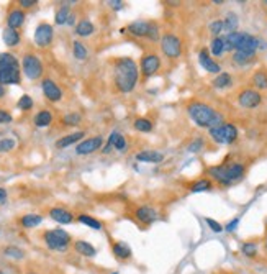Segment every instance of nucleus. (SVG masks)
<instances>
[{
    "instance_id": "obj_1",
    "label": "nucleus",
    "mask_w": 267,
    "mask_h": 274,
    "mask_svg": "<svg viewBox=\"0 0 267 274\" xmlns=\"http://www.w3.org/2000/svg\"><path fill=\"white\" fill-rule=\"evenodd\" d=\"M140 77V69L138 64L135 63V59L131 58H118L113 64V80L116 89L123 92V94H128L135 89L136 82H138Z\"/></svg>"
},
{
    "instance_id": "obj_2",
    "label": "nucleus",
    "mask_w": 267,
    "mask_h": 274,
    "mask_svg": "<svg viewBox=\"0 0 267 274\" xmlns=\"http://www.w3.org/2000/svg\"><path fill=\"white\" fill-rule=\"evenodd\" d=\"M187 112H189V117L194 120V123H197V125L202 128L212 130L223 123V115L220 112H216L213 107H210L208 104L192 102L187 107Z\"/></svg>"
},
{
    "instance_id": "obj_3",
    "label": "nucleus",
    "mask_w": 267,
    "mask_h": 274,
    "mask_svg": "<svg viewBox=\"0 0 267 274\" xmlns=\"http://www.w3.org/2000/svg\"><path fill=\"white\" fill-rule=\"evenodd\" d=\"M246 167L239 163H231V164H218L212 166L208 169V176L213 180H216L221 186H231L238 182L244 177Z\"/></svg>"
},
{
    "instance_id": "obj_4",
    "label": "nucleus",
    "mask_w": 267,
    "mask_h": 274,
    "mask_svg": "<svg viewBox=\"0 0 267 274\" xmlns=\"http://www.w3.org/2000/svg\"><path fill=\"white\" fill-rule=\"evenodd\" d=\"M259 48V40L256 36L244 32H234L225 36V51H241L256 54Z\"/></svg>"
},
{
    "instance_id": "obj_5",
    "label": "nucleus",
    "mask_w": 267,
    "mask_h": 274,
    "mask_svg": "<svg viewBox=\"0 0 267 274\" xmlns=\"http://www.w3.org/2000/svg\"><path fill=\"white\" fill-rule=\"evenodd\" d=\"M20 63L12 53H0V84H20Z\"/></svg>"
},
{
    "instance_id": "obj_6",
    "label": "nucleus",
    "mask_w": 267,
    "mask_h": 274,
    "mask_svg": "<svg viewBox=\"0 0 267 274\" xmlns=\"http://www.w3.org/2000/svg\"><path fill=\"white\" fill-rule=\"evenodd\" d=\"M43 238H45L46 246L53 251H64L71 243V235L63 228L48 230L43 235Z\"/></svg>"
},
{
    "instance_id": "obj_7",
    "label": "nucleus",
    "mask_w": 267,
    "mask_h": 274,
    "mask_svg": "<svg viewBox=\"0 0 267 274\" xmlns=\"http://www.w3.org/2000/svg\"><path fill=\"white\" fill-rule=\"evenodd\" d=\"M126 32L129 35L136 36V38H148L151 41H156L159 38V28L158 25L153 22H143V20L133 22L128 25Z\"/></svg>"
},
{
    "instance_id": "obj_8",
    "label": "nucleus",
    "mask_w": 267,
    "mask_h": 274,
    "mask_svg": "<svg viewBox=\"0 0 267 274\" xmlns=\"http://www.w3.org/2000/svg\"><path fill=\"white\" fill-rule=\"evenodd\" d=\"M208 135L215 143L218 145H231L238 138V128H236L233 123H225L215 127L212 130H208Z\"/></svg>"
},
{
    "instance_id": "obj_9",
    "label": "nucleus",
    "mask_w": 267,
    "mask_h": 274,
    "mask_svg": "<svg viewBox=\"0 0 267 274\" xmlns=\"http://www.w3.org/2000/svg\"><path fill=\"white\" fill-rule=\"evenodd\" d=\"M161 51L171 59L181 58L182 56V40L174 33L163 35L161 36Z\"/></svg>"
},
{
    "instance_id": "obj_10",
    "label": "nucleus",
    "mask_w": 267,
    "mask_h": 274,
    "mask_svg": "<svg viewBox=\"0 0 267 274\" xmlns=\"http://www.w3.org/2000/svg\"><path fill=\"white\" fill-rule=\"evenodd\" d=\"M22 69L30 80H36L43 76V63L33 53H27L22 59Z\"/></svg>"
},
{
    "instance_id": "obj_11",
    "label": "nucleus",
    "mask_w": 267,
    "mask_h": 274,
    "mask_svg": "<svg viewBox=\"0 0 267 274\" xmlns=\"http://www.w3.org/2000/svg\"><path fill=\"white\" fill-rule=\"evenodd\" d=\"M53 36H54V30L49 23H40L35 30V45L38 48H48L53 43Z\"/></svg>"
},
{
    "instance_id": "obj_12",
    "label": "nucleus",
    "mask_w": 267,
    "mask_h": 274,
    "mask_svg": "<svg viewBox=\"0 0 267 274\" xmlns=\"http://www.w3.org/2000/svg\"><path fill=\"white\" fill-rule=\"evenodd\" d=\"M238 104L243 109H256L262 104V96L256 89H243L238 94Z\"/></svg>"
},
{
    "instance_id": "obj_13",
    "label": "nucleus",
    "mask_w": 267,
    "mask_h": 274,
    "mask_svg": "<svg viewBox=\"0 0 267 274\" xmlns=\"http://www.w3.org/2000/svg\"><path fill=\"white\" fill-rule=\"evenodd\" d=\"M161 67V58L156 53H146L141 58V74L145 77L154 76Z\"/></svg>"
},
{
    "instance_id": "obj_14",
    "label": "nucleus",
    "mask_w": 267,
    "mask_h": 274,
    "mask_svg": "<svg viewBox=\"0 0 267 274\" xmlns=\"http://www.w3.org/2000/svg\"><path fill=\"white\" fill-rule=\"evenodd\" d=\"M103 145V140L102 136H92V138H87V140H82L76 146V153L80 154V156H85V154H92L95 153L97 149H100Z\"/></svg>"
},
{
    "instance_id": "obj_15",
    "label": "nucleus",
    "mask_w": 267,
    "mask_h": 274,
    "mask_svg": "<svg viewBox=\"0 0 267 274\" xmlns=\"http://www.w3.org/2000/svg\"><path fill=\"white\" fill-rule=\"evenodd\" d=\"M41 90L49 102H59L63 99V90H61V87L53 79H43Z\"/></svg>"
},
{
    "instance_id": "obj_16",
    "label": "nucleus",
    "mask_w": 267,
    "mask_h": 274,
    "mask_svg": "<svg viewBox=\"0 0 267 274\" xmlns=\"http://www.w3.org/2000/svg\"><path fill=\"white\" fill-rule=\"evenodd\" d=\"M198 63H200V66L203 67L207 72H212V74H218L221 72V67L220 64L216 63V61L213 58H210V53L207 51V49H202L200 53H198Z\"/></svg>"
},
{
    "instance_id": "obj_17",
    "label": "nucleus",
    "mask_w": 267,
    "mask_h": 274,
    "mask_svg": "<svg viewBox=\"0 0 267 274\" xmlns=\"http://www.w3.org/2000/svg\"><path fill=\"white\" fill-rule=\"evenodd\" d=\"M136 219H138L143 225H151L153 222L158 219V212L150 205H143V207L136 209Z\"/></svg>"
},
{
    "instance_id": "obj_18",
    "label": "nucleus",
    "mask_w": 267,
    "mask_h": 274,
    "mask_svg": "<svg viewBox=\"0 0 267 274\" xmlns=\"http://www.w3.org/2000/svg\"><path fill=\"white\" fill-rule=\"evenodd\" d=\"M111 148L118 149V151H125V148H126V140H125V136H123L121 133H118V132H111L110 136H108L107 146H105V149H103V153H105V154L110 153V151H111Z\"/></svg>"
},
{
    "instance_id": "obj_19",
    "label": "nucleus",
    "mask_w": 267,
    "mask_h": 274,
    "mask_svg": "<svg viewBox=\"0 0 267 274\" xmlns=\"http://www.w3.org/2000/svg\"><path fill=\"white\" fill-rule=\"evenodd\" d=\"M49 217H51L54 222L61 223V225H69L74 220V215L67 209H63V207H53L49 210Z\"/></svg>"
},
{
    "instance_id": "obj_20",
    "label": "nucleus",
    "mask_w": 267,
    "mask_h": 274,
    "mask_svg": "<svg viewBox=\"0 0 267 274\" xmlns=\"http://www.w3.org/2000/svg\"><path fill=\"white\" fill-rule=\"evenodd\" d=\"M111 253L115 254V258L116 259H120V261H126L133 256V251H131V248H129L125 241H115V243H111Z\"/></svg>"
},
{
    "instance_id": "obj_21",
    "label": "nucleus",
    "mask_w": 267,
    "mask_h": 274,
    "mask_svg": "<svg viewBox=\"0 0 267 274\" xmlns=\"http://www.w3.org/2000/svg\"><path fill=\"white\" fill-rule=\"evenodd\" d=\"M25 23V12L22 9H14L7 15V27L18 30Z\"/></svg>"
},
{
    "instance_id": "obj_22",
    "label": "nucleus",
    "mask_w": 267,
    "mask_h": 274,
    "mask_svg": "<svg viewBox=\"0 0 267 274\" xmlns=\"http://www.w3.org/2000/svg\"><path fill=\"white\" fill-rule=\"evenodd\" d=\"M74 250H76L80 256H85V258H94L97 254L95 246H92L89 241H84V240H77L74 243Z\"/></svg>"
},
{
    "instance_id": "obj_23",
    "label": "nucleus",
    "mask_w": 267,
    "mask_h": 274,
    "mask_svg": "<svg viewBox=\"0 0 267 274\" xmlns=\"http://www.w3.org/2000/svg\"><path fill=\"white\" fill-rule=\"evenodd\" d=\"M136 159L141 161V163H161L164 159V154L159 151H153V149H146V151L136 154Z\"/></svg>"
},
{
    "instance_id": "obj_24",
    "label": "nucleus",
    "mask_w": 267,
    "mask_h": 274,
    "mask_svg": "<svg viewBox=\"0 0 267 274\" xmlns=\"http://www.w3.org/2000/svg\"><path fill=\"white\" fill-rule=\"evenodd\" d=\"M2 40H4V43H5V45H7L9 48H15V46L20 45L22 36H20V33L17 32V30L7 27V28L4 30V33H2Z\"/></svg>"
},
{
    "instance_id": "obj_25",
    "label": "nucleus",
    "mask_w": 267,
    "mask_h": 274,
    "mask_svg": "<svg viewBox=\"0 0 267 274\" xmlns=\"http://www.w3.org/2000/svg\"><path fill=\"white\" fill-rule=\"evenodd\" d=\"M85 136L84 132H76V133H71V135H66L63 136V138H59L58 141H56V148H59V149H63V148H67V146H71L74 145V143H77L80 141Z\"/></svg>"
},
{
    "instance_id": "obj_26",
    "label": "nucleus",
    "mask_w": 267,
    "mask_h": 274,
    "mask_svg": "<svg viewBox=\"0 0 267 274\" xmlns=\"http://www.w3.org/2000/svg\"><path fill=\"white\" fill-rule=\"evenodd\" d=\"M33 123L38 128H46L49 127L53 123V115H51V112L49 110H40L38 114L35 115L33 118Z\"/></svg>"
},
{
    "instance_id": "obj_27",
    "label": "nucleus",
    "mask_w": 267,
    "mask_h": 274,
    "mask_svg": "<svg viewBox=\"0 0 267 274\" xmlns=\"http://www.w3.org/2000/svg\"><path fill=\"white\" fill-rule=\"evenodd\" d=\"M252 85L256 87L257 90H267V71L265 69H259L252 74L251 77Z\"/></svg>"
},
{
    "instance_id": "obj_28",
    "label": "nucleus",
    "mask_w": 267,
    "mask_h": 274,
    "mask_svg": "<svg viewBox=\"0 0 267 274\" xmlns=\"http://www.w3.org/2000/svg\"><path fill=\"white\" fill-rule=\"evenodd\" d=\"M213 87L215 89H228V87H231L233 85V77H231V74L229 72H220L218 76H216L213 79Z\"/></svg>"
},
{
    "instance_id": "obj_29",
    "label": "nucleus",
    "mask_w": 267,
    "mask_h": 274,
    "mask_svg": "<svg viewBox=\"0 0 267 274\" xmlns=\"http://www.w3.org/2000/svg\"><path fill=\"white\" fill-rule=\"evenodd\" d=\"M41 222H43V217L38 214H27L20 219V223L23 228H35V227H38Z\"/></svg>"
},
{
    "instance_id": "obj_30",
    "label": "nucleus",
    "mask_w": 267,
    "mask_h": 274,
    "mask_svg": "<svg viewBox=\"0 0 267 274\" xmlns=\"http://www.w3.org/2000/svg\"><path fill=\"white\" fill-rule=\"evenodd\" d=\"M94 32H95V27L90 20H80L76 27V33L79 36H84V38L85 36H90Z\"/></svg>"
},
{
    "instance_id": "obj_31",
    "label": "nucleus",
    "mask_w": 267,
    "mask_h": 274,
    "mask_svg": "<svg viewBox=\"0 0 267 274\" xmlns=\"http://www.w3.org/2000/svg\"><path fill=\"white\" fill-rule=\"evenodd\" d=\"M77 220L80 223H84V225H87L89 228H94V230H102L103 228V223L100 220L94 219L92 215H87V214H80L77 215Z\"/></svg>"
},
{
    "instance_id": "obj_32",
    "label": "nucleus",
    "mask_w": 267,
    "mask_h": 274,
    "mask_svg": "<svg viewBox=\"0 0 267 274\" xmlns=\"http://www.w3.org/2000/svg\"><path fill=\"white\" fill-rule=\"evenodd\" d=\"M241 253H243L246 258H256L259 254V245L256 241H244L243 245H241Z\"/></svg>"
},
{
    "instance_id": "obj_33",
    "label": "nucleus",
    "mask_w": 267,
    "mask_h": 274,
    "mask_svg": "<svg viewBox=\"0 0 267 274\" xmlns=\"http://www.w3.org/2000/svg\"><path fill=\"white\" fill-rule=\"evenodd\" d=\"M223 25H225V32L229 35V33H234L236 30H238V25H239V20H238V15L233 14V12H229L226 15V18L223 20Z\"/></svg>"
},
{
    "instance_id": "obj_34",
    "label": "nucleus",
    "mask_w": 267,
    "mask_h": 274,
    "mask_svg": "<svg viewBox=\"0 0 267 274\" xmlns=\"http://www.w3.org/2000/svg\"><path fill=\"white\" fill-rule=\"evenodd\" d=\"M72 53H74V58L79 59V61H84L87 59V48L84 46V43L80 41H74L72 43Z\"/></svg>"
},
{
    "instance_id": "obj_35",
    "label": "nucleus",
    "mask_w": 267,
    "mask_h": 274,
    "mask_svg": "<svg viewBox=\"0 0 267 274\" xmlns=\"http://www.w3.org/2000/svg\"><path fill=\"white\" fill-rule=\"evenodd\" d=\"M212 188H213V184L210 179H200L190 186V192H203V191H210Z\"/></svg>"
},
{
    "instance_id": "obj_36",
    "label": "nucleus",
    "mask_w": 267,
    "mask_h": 274,
    "mask_svg": "<svg viewBox=\"0 0 267 274\" xmlns=\"http://www.w3.org/2000/svg\"><path fill=\"white\" fill-rule=\"evenodd\" d=\"M69 17H71L69 7H67V5H64V7H61L58 12H56L54 22H56V25H66L67 20H69Z\"/></svg>"
},
{
    "instance_id": "obj_37",
    "label": "nucleus",
    "mask_w": 267,
    "mask_h": 274,
    "mask_svg": "<svg viewBox=\"0 0 267 274\" xmlns=\"http://www.w3.org/2000/svg\"><path fill=\"white\" fill-rule=\"evenodd\" d=\"M210 49H212L213 56H221L223 53H225V38H221V36L213 38L212 45H210Z\"/></svg>"
},
{
    "instance_id": "obj_38",
    "label": "nucleus",
    "mask_w": 267,
    "mask_h": 274,
    "mask_svg": "<svg viewBox=\"0 0 267 274\" xmlns=\"http://www.w3.org/2000/svg\"><path fill=\"white\" fill-rule=\"evenodd\" d=\"M4 254L7 258H12V259H23L25 258V251L20 250L18 246H5L4 248Z\"/></svg>"
},
{
    "instance_id": "obj_39",
    "label": "nucleus",
    "mask_w": 267,
    "mask_h": 274,
    "mask_svg": "<svg viewBox=\"0 0 267 274\" xmlns=\"http://www.w3.org/2000/svg\"><path fill=\"white\" fill-rule=\"evenodd\" d=\"M135 128L138 130V132H143V133H148L153 130V122L148 120V118H136L135 120Z\"/></svg>"
},
{
    "instance_id": "obj_40",
    "label": "nucleus",
    "mask_w": 267,
    "mask_h": 274,
    "mask_svg": "<svg viewBox=\"0 0 267 274\" xmlns=\"http://www.w3.org/2000/svg\"><path fill=\"white\" fill-rule=\"evenodd\" d=\"M254 58V54H251V53H241V51H234V54H233V61L236 64H247L249 61Z\"/></svg>"
},
{
    "instance_id": "obj_41",
    "label": "nucleus",
    "mask_w": 267,
    "mask_h": 274,
    "mask_svg": "<svg viewBox=\"0 0 267 274\" xmlns=\"http://www.w3.org/2000/svg\"><path fill=\"white\" fill-rule=\"evenodd\" d=\"M80 120H82V115L77 114V112H72V114H67L63 118V123L67 127H74V125H79Z\"/></svg>"
},
{
    "instance_id": "obj_42",
    "label": "nucleus",
    "mask_w": 267,
    "mask_h": 274,
    "mask_svg": "<svg viewBox=\"0 0 267 274\" xmlns=\"http://www.w3.org/2000/svg\"><path fill=\"white\" fill-rule=\"evenodd\" d=\"M17 105H18V109H20V110L28 112V110H32V109H33V99L30 97V96L25 94V96L20 97V101H18Z\"/></svg>"
},
{
    "instance_id": "obj_43",
    "label": "nucleus",
    "mask_w": 267,
    "mask_h": 274,
    "mask_svg": "<svg viewBox=\"0 0 267 274\" xmlns=\"http://www.w3.org/2000/svg\"><path fill=\"white\" fill-rule=\"evenodd\" d=\"M221 32H225V25H223V20H215V22L210 23V33H212L215 38H218Z\"/></svg>"
},
{
    "instance_id": "obj_44",
    "label": "nucleus",
    "mask_w": 267,
    "mask_h": 274,
    "mask_svg": "<svg viewBox=\"0 0 267 274\" xmlns=\"http://www.w3.org/2000/svg\"><path fill=\"white\" fill-rule=\"evenodd\" d=\"M14 148H15V140H12V138L0 140V153H9Z\"/></svg>"
},
{
    "instance_id": "obj_45",
    "label": "nucleus",
    "mask_w": 267,
    "mask_h": 274,
    "mask_svg": "<svg viewBox=\"0 0 267 274\" xmlns=\"http://www.w3.org/2000/svg\"><path fill=\"white\" fill-rule=\"evenodd\" d=\"M205 223H207V225L210 227V230L215 232V233H221L223 230H225V227H223L220 222H216L213 219H205Z\"/></svg>"
},
{
    "instance_id": "obj_46",
    "label": "nucleus",
    "mask_w": 267,
    "mask_h": 274,
    "mask_svg": "<svg viewBox=\"0 0 267 274\" xmlns=\"http://www.w3.org/2000/svg\"><path fill=\"white\" fill-rule=\"evenodd\" d=\"M12 120H14V117H12L7 110L0 109V123H10Z\"/></svg>"
},
{
    "instance_id": "obj_47",
    "label": "nucleus",
    "mask_w": 267,
    "mask_h": 274,
    "mask_svg": "<svg viewBox=\"0 0 267 274\" xmlns=\"http://www.w3.org/2000/svg\"><path fill=\"white\" fill-rule=\"evenodd\" d=\"M203 146V141L198 138V140H195V141H192L190 143V146H189V151H192V153H197V151H200V148Z\"/></svg>"
},
{
    "instance_id": "obj_48",
    "label": "nucleus",
    "mask_w": 267,
    "mask_h": 274,
    "mask_svg": "<svg viewBox=\"0 0 267 274\" xmlns=\"http://www.w3.org/2000/svg\"><path fill=\"white\" fill-rule=\"evenodd\" d=\"M238 225H239V217H236V219H233V220L229 222V223H226L225 230H226V232L231 233V232H234L236 228H238Z\"/></svg>"
},
{
    "instance_id": "obj_49",
    "label": "nucleus",
    "mask_w": 267,
    "mask_h": 274,
    "mask_svg": "<svg viewBox=\"0 0 267 274\" xmlns=\"http://www.w3.org/2000/svg\"><path fill=\"white\" fill-rule=\"evenodd\" d=\"M18 5L23 7V9H32V7H35V5H36V0H20Z\"/></svg>"
},
{
    "instance_id": "obj_50",
    "label": "nucleus",
    "mask_w": 267,
    "mask_h": 274,
    "mask_svg": "<svg viewBox=\"0 0 267 274\" xmlns=\"http://www.w3.org/2000/svg\"><path fill=\"white\" fill-rule=\"evenodd\" d=\"M108 5H110L111 9L120 10V9H123V5H125V4H123L121 0H115V2H108Z\"/></svg>"
},
{
    "instance_id": "obj_51",
    "label": "nucleus",
    "mask_w": 267,
    "mask_h": 274,
    "mask_svg": "<svg viewBox=\"0 0 267 274\" xmlns=\"http://www.w3.org/2000/svg\"><path fill=\"white\" fill-rule=\"evenodd\" d=\"M5 202H7V191L0 188V205H4Z\"/></svg>"
},
{
    "instance_id": "obj_52",
    "label": "nucleus",
    "mask_w": 267,
    "mask_h": 274,
    "mask_svg": "<svg viewBox=\"0 0 267 274\" xmlns=\"http://www.w3.org/2000/svg\"><path fill=\"white\" fill-rule=\"evenodd\" d=\"M2 97H5V87L0 84V99H2Z\"/></svg>"
},
{
    "instance_id": "obj_53",
    "label": "nucleus",
    "mask_w": 267,
    "mask_h": 274,
    "mask_svg": "<svg viewBox=\"0 0 267 274\" xmlns=\"http://www.w3.org/2000/svg\"><path fill=\"white\" fill-rule=\"evenodd\" d=\"M264 250L267 251V235H265V238H264Z\"/></svg>"
},
{
    "instance_id": "obj_54",
    "label": "nucleus",
    "mask_w": 267,
    "mask_h": 274,
    "mask_svg": "<svg viewBox=\"0 0 267 274\" xmlns=\"http://www.w3.org/2000/svg\"><path fill=\"white\" fill-rule=\"evenodd\" d=\"M28 274H36V272H28Z\"/></svg>"
},
{
    "instance_id": "obj_55",
    "label": "nucleus",
    "mask_w": 267,
    "mask_h": 274,
    "mask_svg": "<svg viewBox=\"0 0 267 274\" xmlns=\"http://www.w3.org/2000/svg\"><path fill=\"white\" fill-rule=\"evenodd\" d=\"M265 227H267V219H265Z\"/></svg>"
},
{
    "instance_id": "obj_56",
    "label": "nucleus",
    "mask_w": 267,
    "mask_h": 274,
    "mask_svg": "<svg viewBox=\"0 0 267 274\" xmlns=\"http://www.w3.org/2000/svg\"><path fill=\"white\" fill-rule=\"evenodd\" d=\"M0 274H4V272H2V271H0Z\"/></svg>"
},
{
    "instance_id": "obj_57",
    "label": "nucleus",
    "mask_w": 267,
    "mask_h": 274,
    "mask_svg": "<svg viewBox=\"0 0 267 274\" xmlns=\"http://www.w3.org/2000/svg\"><path fill=\"white\" fill-rule=\"evenodd\" d=\"M265 5H267V2H265Z\"/></svg>"
}]
</instances>
